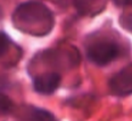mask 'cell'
<instances>
[{"instance_id": "7a4b0ae2", "label": "cell", "mask_w": 132, "mask_h": 121, "mask_svg": "<svg viewBox=\"0 0 132 121\" xmlns=\"http://www.w3.org/2000/svg\"><path fill=\"white\" fill-rule=\"evenodd\" d=\"M120 54V48L111 41H98L88 48V58L97 66L111 64Z\"/></svg>"}, {"instance_id": "5b68a950", "label": "cell", "mask_w": 132, "mask_h": 121, "mask_svg": "<svg viewBox=\"0 0 132 121\" xmlns=\"http://www.w3.org/2000/svg\"><path fill=\"white\" fill-rule=\"evenodd\" d=\"M26 118L29 121H56L53 114L48 111L38 108H30L26 112Z\"/></svg>"}, {"instance_id": "6da1fadb", "label": "cell", "mask_w": 132, "mask_h": 121, "mask_svg": "<svg viewBox=\"0 0 132 121\" xmlns=\"http://www.w3.org/2000/svg\"><path fill=\"white\" fill-rule=\"evenodd\" d=\"M14 16L17 18L18 22L29 24L47 23L50 25L53 22V15L50 10L45 5L35 1H29L20 5L16 8Z\"/></svg>"}, {"instance_id": "3957f363", "label": "cell", "mask_w": 132, "mask_h": 121, "mask_svg": "<svg viewBox=\"0 0 132 121\" xmlns=\"http://www.w3.org/2000/svg\"><path fill=\"white\" fill-rule=\"evenodd\" d=\"M109 87L115 95L125 96L132 94V66L123 68L109 80Z\"/></svg>"}, {"instance_id": "9c48e42d", "label": "cell", "mask_w": 132, "mask_h": 121, "mask_svg": "<svg viewBox=\"0 0 132 121\" xmlns=\"http://www.w3.org/2000/svg\"><path fill=\"white\" fill-rule=\"evenodd\" d=\"M116 6L119 7H128V6H132V0H113Z\"/></svg>"}, {"instance_id": "277c9868", "label": "cell", "mask_w": 132, "mask_h": 121, "mask_svg": "<svg viewBox=\"0 0 132 121\" xmlns=\"http://www.w3.org/2000/svg\"><path fill=\"white\" fill-rule=\"evenodd\" d=\"M60 76L57 73H46L38 76L33 80V87L41 94H51L58 88Z\"/></svg>"}, {"instance_id": "52a82bcc", "label": "cell", "mask_w": 132, "mask_h": 121, "mask_svg": "<svg viewBox=\"0 0 132 121\" xmlns=\"http://www.w3.org/2000/svg\"><path fill=\"white\" fill-rule=\"evenodd\" d=\"M9 43H10V40L7 36L6 33L0 32V57L6 53L8 46H9Z\"/></svg>"}, {"instance_id": "ba28073f", "label": "cell", "mask_w": 132, "mask_h": 121, "mask_svg": "<svg viewBox=\"0 0 132 121\" xmlns=\"http://www.w3.org/2000/svg\"><path fill=\"white\" fill-rule=\"evenodd\" d=\"M121 23H122V25L125 29L132 32V13L123 16V17L121 18Z\"/></svg>"}, {"instance_id": "8992f818", "label": "cell", "mask_w": 132, "mask_h": 121, "mask_svg": "<svg viewBox=\"0 0 132 121\" xmlns=\"http://www.w3.org/2000/svg\"><path fill=\"white\" fill-rule=\"evenodd\" d=\"M13 109H14V104L12 100L9 97H7V96L0 94V117L10 113Z\"/></svg>"}]
</instances>
